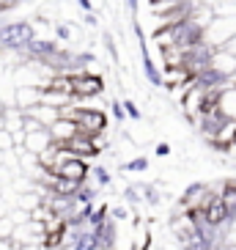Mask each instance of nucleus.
Wrapping results in <instances>:
<instances>
[{
  "instance_id": "1",
  "label": "nucleus",
  "mask_w": 236,
  "mask_h": 250,
  "mask_svg": "<svg viewBox=\"0 0 236 250\" xmlns=\"http://www.w3.org/2000/svg\"><path fill=\"white\" fill-rule=\"evenodd\" d=\"M102 91H104L102 74H94V72H74L72 74L74 99H91V96H99Z\"/></svg>"
},
{
  "instance_id": "2",
  "label": "nucleus",
  "mask_w": 236,
  "mask_h": 250,
  "mask_svg": "<svg viewBox=\"0 0 236 250\" xmlns=\"http://www.w3.org/2000/svg\"><path fill=\"white\" fill-rule=\"evenodd\" d=\"M55 143V140H52ZM60 148H66L72 157H82V160H91V157L99 154V146H96V140L88 138V135H72L69 140H63V143H58Z\"/></svg>"
},
{
  "instance_id": "3",
  "label": "nucleus",
  "mask_w": 236,
  "mask_h": 250,
  "mask_svg": "<svg viewBox=\"0 0 236 250\" xmlns=\"http://www.w3.org/2000/svg\"><path fill=\"white\" fill-rule=\"evenodd\" d=\"M209 69H212L217 77H236V55L231 50H225V47H217L214 50V55L209 58Z\"/></svg>"
},
{
  "instance_id": "4",
  "label": "nucleus",
  "mask_w": 236,
  "mask_h": 250,
  "mask_svg": "<svg viewBox=\"0 0 236 250\" xmlns=\"http://www.w3.org/2000/svg\"><path fill=\"white\" fill-rule=\"evenodd\" d=\"M88 160H82V157H69V160H63L58 165V170H55V176H63L69 179V182H85L88 179Z\"/></svg>"
},
{
  "instance_id": "5",
  "label": "nucleus",
  "mask_w": 236,
  "mask_h": 250,
  "mask_svg": "<svg viewBox=\"0 0 236 250\" xmlns=\"http://www.w3.org/2000/svg\"><path fill=\"white\" fill-rule=\"evenodd\" d=\"M217 110L222 118L236 121V83L234 85H225V88L217 94Z\"/></svg>"
},
{
  "instance_id": "6",
  "label": "nucleus",
  "mask_w": 236,
  "mask_h": 250,
  "mask_svg": "<svg viewBox=\"0 0 236 250\" xmlns=\"http://www.w3.org/2000/svg\"><path fill=\"white\" fill-rule=\"evenodd\" d=\"M50 143H52V135H50V129H47V126L33 129V132H25V148H28V151H33V154H41Z\"/></svg>"
},
{
  "instance_id": "7",
  "label": "nucleus",
  "mask_w": 236,
  "mask_h": 250,
  "mask_svg": "<svg viewBox=\"0 0 236 250\" xmlns=\"http://www.w3.org/2000/svg\"><path fill=\"white\" fill-rule=\"evenodd\" d=\"M39 102H41V88L39 85H17V107L20 110H28Z\"/></svg>"
},
{
  "instance_id": "8",
  "label": "nucleus",
  "mask_w": 236,
  "mask_h": 250,
  "mask_svg": "<svg viewBox=\"0 0 236 250\" xmlns=\"http://www.w3.org/2000/svg\"><path fill=\"white\" fill-rule=\"evenodd\" d=\"M234 146H236V124H234Z\"/></svg>"
},
{
  "instance_id": "9",
  "label": "nucleus",
  "mask_w": 236,
  "mask_h": 250,
  "mask_svg": "<svg viewBox=\"0 0 236 250\" xmlns=\"http://www.w3.org/2000/svg\"><path fill=\"white\" fill-rule=\"evenodd\" d=\"M225 250H236V248H225Z\"/></svg>"
}]
</instances>
